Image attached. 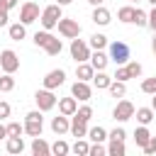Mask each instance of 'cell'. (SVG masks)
I'll return each instance as SVG.
<instances>
[{"mask_svg": "<svg viewBox=\"0 0 156 156\" xmlns=\"http://www.w3.org/2000/svg\"><path fill=\"white\" fill-rule=\"evenodd\" d=\"M34 44L37 46H41L49 56H58L61 51H63V44H61V39H56L49 29H41V32H37L34 34Z\"/></svg>", "mask_w": 156, "mask_h": 156, "instance_id": "obj_1", "label": "cell"}, {"mask_svg": "<svg viewBox=\"0 0 156 156\" xmlns=\"http://www.w3.org/2000/svg\"><path fill=\"white\" fill-rule=\"evenodd\" d=\"M41 132H44V117H41V110L37 107L24 115V134L34 139V136H41Z\"/></svg>", "mask_w": 156, "mask_h": 156, "instance_id": "obj_2", "label": "cell"}, {"mask_svg": "<svg viewBox=\"0 0 156 156\" xmlns=\"http://www.w3.org/2000/svg\"><path fill=\"white\" fill-rule=\"evenodd\" d=\"M63 17V12H61V5L58 2H54V5H46L44 10H41V17H39V22H41V27L44 29H54L56 24H58V20Z\"/></svg>", "mask_w": 156, "mask_h": 156, "instance_id": "obj_3", "label": "cell"}, {"mask_svg": "<svg viewBox=\"0 0 156 156\" xmlns=\"http://www.w3.org/2000/svg\"><path fill=\"white\" fill-rule=\"evenodd\" d=\"M107 56H110V61H115L117 66H124V63L129 61L132 51H129V46H127L124 41H119V39H117V41H112V44H110V54H107Z\"/></svg>", "mask_w": 156, "mask_h": 156, "instance_id": "obj_4", "label": "cell"}, {"mask_svg": "<svg viewBox=\"0 0 156 156\" xmlns=\"http://www.w3.org/2000/svg\"><path fill=\"white\" fill-rule=\"evenodd\" d=\"M34 102H37V107H39L41 112H49V110H54V107L58 105V98L54 95V90L44 88V90H37V93H34Z\"/></svg>", "mask_w": 156, "mask_h": 156, "instance_id": "obj_5", "label": "cell"}, {"mask_svg": "<svg viewBox=\"0 0 156 156\" xmlns=\"http://www.w3.org/2000/svg\"><path fill=\"white\" fill-rule=\"evenodd\" d=\"M71 58L76 61V63H80V61H90V44L88 41H83V39H71Z\"/></svg>", "mask_w": 156, "mask_h": 156, "instance_id": "obj_6", "label": "cell"}, {"mask_svg": "<svg viewBox=\"0 0 156 156\" xmlns=\"http://www.w3.org/2000/svg\"><path fill=\"white\" fill-rule=\"evenodd\" d=\"M56 27H58V34H61L63 39H76V37L80 34V24H78V20H71V17H61Z\"/></svg>", "mask_w": 156, "mask_h": 156, "instance_id": "obj_7", "label": "cell"}, {"mask_svg": "<svg viewBox=\"0 0 156 156\" xmlns=\"http://www.w3.org/2000/svg\"><path fill=\"white\" fill-rule=\"evenodd\" d=\"M39 17H41V10H39V5H37V2H32V0L22 2V7H20V22L32 24V22H37Z\"/></svg>", "mask_w": 156, "mask_h": 156, "instance_id": "obj_8", "label": "cell"}, {"mask_svg": "<svg viewBox=\"0 0 156 156\" xmlns=\"http://www.w3.org/2000/svg\"><path fill=\"white\" fill-rule=\"evenodd\" d=\"M0 66H2V73H17L20 71V56L12 49H5V51H0Z\"/></svg>", "mask_w": 156, "mask_h": 156, "instance_id": "obj_9", "label": "cell"}, {"mask_svg": "<svg viewBox=\"0 0 156 156\" xmlns=\"http://www.w3.org/2000/svg\"><path fill=\"white\" fill-rule=\"evenodd\" d=\"M134 112H136V107H134L129 100H117V105H115V110H112V119L127 122V119L134 117Z\"/></svg>", "mask_w": 156, "mask_h": 156, "instance_id": "obj_10", "label": "cell"}, {"mask_svg": "<svg viewBox=\"0 0 156 156\" xmlns=\"http://www.w3.org/2000/svg\"><path fill=\"white\" fill-rule=\"evenodd\" d=\"M71 95H73L76 100H80V102H88V100L93 98V88H90L88 80H76V83L71 85Z\"/></svg>", "mask_w": 156, "mask_h": 156, "instance_id": "obj_11", "label": "cell"}, {"mask_svg": "<svg viewBox=\"0 0 156 156\" xmlns=\"http://www.w3.org/2000/svg\"><path fill=\"white\" fill-rule=\"evenodd\" d=\"M63 83H66V71L63 68H54V71H49L44 76V88H49V90H56Z\"/></svg>", "mask_w": 156, "mask_h": 156, "instance_id": "obj_12", "label": "cell"}, {"mask_svg": "<svg viewBox=\"0 0 156 156\" xmlns=\"http://www.w3.org/2000/svg\"><path fill=\"white\" fill-rule=\"evenodd\" d=\"M98 27H107L110 22H112V15H110V10L107 7H102V5H98L95 10H93V17H90Z\"/></svg>", "mask_w": 156, "mask_h": 156, "instance_id": "obj_13", "label": "cell"}, {"mask_svg": "<svg viewBox=\"0 0 156 156\" xmlns=\"http://www.w3.org/2000/svg\"><path fill=\"white\" fill-rule=\"evenodd\" d=\"M93 76H95V68H93V63L90 61H80V63H76V78L78 80H93Z\"/></svg>", "mask_w": 156, "mask_h": 156, "instance_id": "obj_14", "label": "cell"}, {"mask_svg": "<svg viewBox=\"0 0 156 156\" xmlns=\"http://www.w3.org/2000/svg\"><path fill=\"white\" fill-rule=\"evenodd\" d=\"M76 110H78V100L71 95V98H61L58 100V112L61 115H66V117H73L76 115Z\"/></svg>", "mask_w": 156, "mask_h": 156, "instance_id": "obj_15", "label": "cell"}, {"mask_svg": "<svg viewBox=\"0 0 156 156\" xmlns=\"http://www.w3.org/2000/svg\"><path fill=\"white\" fill-rule=\"evenodd\" d=\"M51 132H54V134H66V132H71V119L58 112V117L51 119Z\"/></svg>", "mask_w": 156, "mask_h": 156, "instance_id": "obj_16", "label": "cell"}, {"mask_svg": "<svg viewBox=\"0 0 156 156\" xmlns=\"http://www.w3.org/2000/svg\"><path fill=\"white\" fill-rule=\"evenodd\" d=\"M90 63H93V68H95V71H105V68H107V63H110V56H107L102 49H98V51H93V54H90Z\"/></svg>", "mask_w": 156, "mask_h": 156, "instance_id": "obj_17", "label": "cell"}, {"mask_svg": "<svg viewBox=\"0 0 156 156\" xmlns=\"http://www.w3.org/2000/svg\"><path fill=\"white\" fill-rule=\"evenodd\" d=\"M7 34L12 41H22L27 37V24L24 22H15V24H7Z\"/></svg>", "mask_w": 156, "mask_h": 156, "instance_id": "obj_18", "label": "cell"}, {"mask_svg": "<svg viewBox=\"0 0 156 156\" xmlns=\"http://www.w3.org/2000/svg\"><path fill=\"white\" fill-rule=\"evenodd\" d=\"M71 134H73L76 139L88 136V122H83V119H78V117L73 115V117H71Z\"/></svg>", "mask_w": 156, "mask_h": 156, "instance_id": "obj_19", "label": "cell"}, {"mask_svg": "<svg viewBox=\"0 0 156 156\" xmlns=\"http://www.w3.org/2000/svg\"><path fill=\"white\" fill-rule=\"evenodd\" d=\"M32 154L34 156H49L51 154V144H46L41 136H34L32 139Z\"/></svg>", "mask_w": 156, "mask_h": 156, "instance_id": "obj_20", "label": "cell"}, {"mask_svg": "<svg viewBox=\"0 0 156 156\" xmlns=\"http://www.w3.org/2000/svg\"><path fill=\"white\" fill-rule=\"evenodd\" d=\"M149 139H151V132H149V127L146 124H139L136 129H134V141H136V146H146L149 144Z\"/></svg>", "mask_w": 156, "mask_h": 156, "instance_id": "obj_21", "label": "cell"}, {"mask_svg": "<svg viewBox=\"0 0 156 156\" xmlns=\"http://www.w3.org/2000/svg\"><path fill=\"white\" fill-rule=\"evenodd\" d=\"M110 83H112V76H107L105 71H95V76H93V85H95L98 90H107Z\"/></svg>", "mask_w": 156, "mask_h": 156, "instance_id": "obj_22", "label": "cell"}, {"mask_svg": "<svg viewBox=\"0 0 156 156\" xmlns=\"http://www.w3.org/2000/svg\"><path fill=\"white\" fill-rule=\"evenodd\" d=\"M5 149H7V154H22L24 151V139L22 136H7Z\"/></svg>", "mask_w": 156, "mask_h": 156, "instance_id": "obj_23", "label": "cell"}, {"mask_svg": "<svg viewBox=\"0 0 156 156\" xmlns=\"http://www.w3.org/2000/svg\"><path fill=\"white\" fill-rule=\"evenodd\" d=\"M154 107H136V112H134V117H136V122L139 124H149L151 119H154Z\"/></svg>", "mask_w": 156, "mask_h": 156, "instance_id": "obj_24", "label": "cell"}, {"mask_svg": "<svg viewBox=\"0 0 156 156\" xmlns=\"http://www.w3.org/2000/svg\"><path fill=\"white\" fill-rule=\"evenodd\" d=\"M107 90H110V95H112V98H124V95H127V83H124V80H115V78H112V83H110V88H107Z\"/></svg>", "mask_w": 156, "mask_h": 156, "instance_id": "obj_25", "label": "cell"}, {"mask_svg": "<svg viewBox=\"0 0 156 156\" xmlns=\"http://www.w3.org/2000/svg\"><path fill=\"white\" fill-rule=\"evenodd\" d=\"M88 139L90 141H105L107 139V129L100 127V124L98 127H88Z\"/></svg>", "mask_w": 156, "mask_h": 156, "instance_id": "obj_26", "label": "cell"}, {"mask_svg": "<svg viewBox=\"0 0 156 156\" xmlns=\"http://www.w3.org/2000/svg\"><path fill=\"white\" fill-rule=\"evenodd\" d=\"M117 20L124 22V24H132V20H134V7H132V5L119 7V10H117Z\"/></svg>", "mask_w": 156, "mask_h": 156, "instance_id": "obj_27", "label": "cell"}, {"mask_svg": "<svg viewBox=\"0 0 156 156\" xmlns=\"http://www.w3.org/2000/svg\"><path fill=\"white\" fill-rule=\"evenodd\" d=\"M107 154H110V156H124V154H127V146H124V141H117V139H110V146H107Z\"/></svg>", "mask_w": 156, "mask_h": 156, "instance_id": "obj_28", "label": "cell"}, {"mask_svg": "<svg viewBox=\"0 0 156 156\" xmlns=\"http://www.w3.org/2000/svg\"><path fill=\"white\" fill-rule=\"evenodd\" d=\"M132 24H136V27H149V12L134 7V20H132Z\"/></svg>", "mask_w": 156, "mask_h": 156, "instance_id": "obj_29", "label": "cell"}, {"mask_svg": "<svg viewBox=\"0 0 156 156\" xmlns=\"http://www.w3.org/2000/svg\"><path fill=\"white\" fill-rule=\"evenodd\" d=\"M88 44H90V49H95V51H98V49H105V46H107V37L100 34V32H95V34L90 37Z\"/></svg>", "mask_w": 156, "mask_h": 156, "instance_id": "obj_30", "label": "cell"}, {"mask_svg": "<svg viewBox=\"0 0 156 156\" xmlns=\"http://www.w3.org/2000/svg\"><path fill=\"white\" fill-rule=\"evenodd\" d=\"M68 151H71V146H68L63 139H56V141L51 144V154H54V156H66Z\"/></svg>", "mask_w": 156, "mask_h": 156, "instance_id": "obj_31", "label": "cell"}, {"mask_svg": "<svg viewBox=\"0 0 156 156\" xmlns=\"http://www.w3.org/2000/svg\"><path fill=\"white\" fill-rule=\"evenodd\" d=\"M71 151H73V154H78V156H88V151H90V144H88L85 139H76V144L71 146Z\"/></svg>", "mask_w": 156, "mask_h": 156, "instance_id": "obj_32", "label": "cell"}, {"mask_svg": "<svg viewBox=\"0 0 156 156\" xmlns=\"http://www.w3.org/2000/svg\"><path fill=\"white\" fill-rule=\"evenodd\" d=\"M15 88V78H12V73H2L0 76V93H10Z\"/></svg>", "mask_w": 156, "mask_h": 156, "instance_id": "obj_33", "label": "cell"}, {"mask_svg": "<svg viewBox=\"0 0 156 156\" xmlns=\"http://www.w3.org/2000/svg\"><path fill=\"white\" fill-rule=\"evenodd\" d=\"M141 93H146V95H156V76L141 80Z\"/></svg>", "mask_w": 156, "mask_h": 156, "instance_id": "obj_34", "label": "cell"}, {"mask_svg": "<svg viewBox=\"0 0 156 156\" xmlns=\"http://www.w3.org/2000/svg\"><path fill=\"white\" fill-rule=\"evenodd\" d=\"M124 66H127V71H129V76H132V78H139V76H141V71H144V68H141V63H139V61H132V58H129Z\"/></svg>", "mask_w": 156, "mask_h": 156, "instance_id": "obj_35", "label": "cell"}, {"mask_svg": "<svg viewBox=\"0 0 156 156\" xmlns=\"http://www.w3.org/2000/svg\"><path fill=\"white\" fill-rule=\"evenodd\" d=\"M76 117H78V119H83V122H90V117H93V107H90V105L78 107V110H76Z\"/></svg>", "mask_w": 156, "mask_h": 156, "instance_id": "obj_36", "label": "cell"}, {"mask_svg": "<svg viewBox=\"0 0 156 156\" xmlns=\"http://www.w3.org/2000/svg\"><path fill=\"white\" fill-rule=\"evenodd\" d=\"M22 134H24V124H20V122L7 124V136H22Z\"/></svg>", "mask_w": 156, "mask_h": 156, "instance_id": "obj_37", "label": "cell"}, {"mask_svg": "<svg viewBox=\"0 0 156 156\" xmlns=\"http://www.w3.org/2000/svg\"><path fill=\"white\" fill-rule=\"evenodd\" d=\"M105 154H107V149L102 146V141H93V144H90L88 156H105Z\"/></svg>", "mask_w": 156, "mask_h": 156, "instance_id": "obj_38", "label": "cell"}, {"mask_svg": "<svg viewBox=\"0 0 156 156\" xmlns=\"http://www.w3.org/2000/svg\"><path fill=\"white\" fill-rule=\"evenodd\" d=\"M112 78H115V80H124V83H127V80H129L132 76H129L127 66H117V71H115V76H112Z\"/></svg>", "mask_w": 156, "mask_h": 156, "instance_id": "obj_39", "label": "cell"}, {"mask_svg": "<svg viewBox=\"0 0 156 156\" xmlns=\"http://www.w3.org/2000/svg\"><path fill=\"white\" fill-rule=\"evenodd\" d=\"M107 139H117V141H124L127 139V132L122 127H115L112 132H107Z\"/></svg>", "mask_w": 156, "mask_h": 156, "instance_id": "obj_40", "label": "cell"}, {"mask_svg": "<svg viewBox=\"0 0 156 156\" xmlns=\"http://www.w3.org/2000/svg\"><path fill=\"white\" fill-rule=\"evenodd\" d=\"M10 24V10L5 7V2L0 0V27H7Z\"/></svg>", "mask_w": 156, "mask_h": 156, "instance_id": "obj_41", "label": "cell"}, {"mask_svg": "<svg viewBox=\"0 0 156 156\" xmlns=\"http://www.w3.org/2000/svg\"><path fill=\"white\" fill-rule=\"evenodd\" d=\"M144 154H146V156H156V136L149 139V144L144 146Z\"/></svg>", "mask_w": 156, "mask_h": 156, "instance_id": "obj_42", "label": "cell"}, {"mask_svg": "<svg viewBox=\"0 0 156 156\" xmlns=\"http://www.w3.org/2000/svg\"><path fill=\"white\" fill-rule=\"evenodd\" d=\"M10 112H12V107L5 102V100H0V119H5V117H10Z\"/></svg>", "mask_w": 156, "mask_h": 156, "instance_id": "obj_43", "label": "cell"}, {"mask_svg": "<svg viewBox=\"0 0 156 156\" xmlns=\"http://www.w3.org/2000/svg\"><path fill=\"white\" fill-rule=\"evenodd\" d=\"M149 27H151V29L156 32V5H154V10L149 12Z\"/></svg>", "mask_w": 156, "mask_h": 156, "instance_id": "obj_44", "label": "cell"}, {"mask_svg": "<svg viewBox=\"0 0 156 156\" xmlns=\"http://www.w3.org/2000/svg\"><path fill=\"white\" fill-rule=\"evenodd\" d=\"M2 2H5V7H7V10H15V7L20 5V0H2Z\"/></svg>", "mask_w": 156, "mask_h": 156, "instance_id": "obj_45", "label": "cell"}, {"mask_svg": "<svg viewBox=\"0 0 156 156\" xmlns=\"http://www.w3.org/2000/svg\"><path fill=\"white\" fill-rule=\"evenodd\" d=\"M88 2H90V5H93V7H98V5H102V2H105V0H88Z\"/></svg>", "mask_w": 156, "mask_h": 156, "instance_id": "obj_46", "label": "cell"}, {"mask_svg": "<svg viewBox=\"0 0 156 156\" xmlns=\"http://www.w3.org/2000/svg\"><path fill=\"white\" fill-rule=\"evenodd\" d=\"M56 2H58V5H61V7H63V5H71V2H73V0H56Z\"/></svg>", "mask_w": 156, "mask_h": 156, "instance_id": "obj_47", "label": "cell"}, {"mask_svg": "<svg viewBox=\"0 0 156 156\" xmlns=\"http://www.w3.org/2000/svg\"><path fill=\"white\" fill-rule=\"evenodd\" d=\"M151 107H154V112H156V95H151Z\"/></svg>", "mask_w": 156, "mask_h": 156, "instance_id": "obj_48", "label": "cell"}, {"mask_svg": "<svg viewBox=\"0 0 156 156\" xmlns=\"http://www.w3.org/2000/svg\"><path fill=\"white\" fill-rule=\"evenodd\" d=\"M151 51H154V56H156V37H154V41H151Z\"/></svg>", "mask_w": 156, "mask_h": 156, "instance_id": "obj_49", "label": "cell"}, {"mask_svg": "<svg viewBox=\"0 0 156 156\" xmlns=\"http://www.w3.org/2000/svg\"><path fill=\"white\" fill-rule=\"evenodd\" d=\"M149 2H151V5H156V0H149Z\"/></svg>", "mask_w": 156, "mask_h": 156, "instance_id": "obj_50", "label": "cell"}, {"mask_svg": "<svg viewBox=\"0 0 156 156\" xmlns=\"http://www.w3.org/2000/svg\"><path fill=\"white\" fill-rule=\"evenodd\" d=\"M0 76H2V66H0Z\"/></svg>", "mask_w": 156, "mask_h": 156, "instance_id": "obj_51", "label": "cell"}, {"mask_svg": "<svg viewBox=\"0 0 156 156\" xmlns=\"http://www.w3.org/2000/svg\"><path fill=\"white\" fill-rule=\"evenodd\" d=\"M132 2H139V0H132Z\"/></svg>", "mask_w": 156, "mask_h": 156, "instance_id": "obj_52", "label": "cell"}]
</instances>
